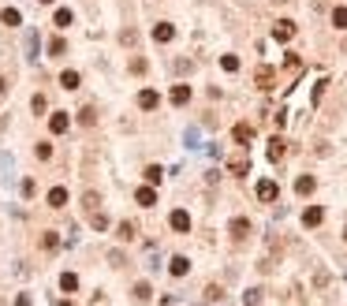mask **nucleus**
Listing matches in <instances>:
<instances>
[{"label": "nucleus", "mask_w": 347, "mask_h": 306, "mask_svg": "<svg viewBox=\"0 0 347 306\" xmlns=\"http://www.w3.org/2000/svg\"><path fill=\"white\" fill-rule=\"evenodd\" d=\"M284 150H288V142H284V138H269V161H280V157H284Z\"/></svg>", "instance_id": "ddd939ff"}, {"label": "nucleus", "mask_w": 347, "mask_h": 306, "mask_svg": "<svg viewBox=\"0 0 347 306\" xmlns=\"http://www.w3.org/2000/svg\"><path fill=\"white\" fill-rule=\"evenodd\" d=\"M78 123H82V127H93V123H97V116H93V109H82V112H78Z\"/></svg>", "instance_id": "c85d7f7f"}, {"label": "nucleus", "mask_w": 347, "mask_h": 306, "mask_svg": "<svg viewBox=\"0 0 347 306\" xmlns=\"http://www.w3.org/2000/svg\"><path fill=\"white\" fill-rule=\"evenodd\" d=\"M168 272H172V276H187V272H191V262H187L183 254L172 258V262H168Z\"/></svg>", "instance_id": "6e6552de"}, {"label": "nucleus", "mask_w": 347, "mask_h": 306, "mask_svg": "<svg viewBox=\"0 0 347 306\" xmlns=\"http://www.w3.org/2000/svg\"><path fill=\"white\" fill-rule=\"evenodd\" d=\"M172 105H187V101H191V86H183V82H176V86H172Z\"/></svg>", "instance_id": "423d86ee"}, {"label": "nucleus", "mask_w": 347, "mask_h": 306, "mask_svg": "<svg viewBox=\"0 0 347 306\" xmlns=\"http://www.w3.org/2000/svg\"><path fill=\"white\" fill-rule=\"evenodd\" d=\"M231 235L246 239V235H250V221H246V217H235V221H231Z\"/></svg>", "instance_id": "9d476101"}, {"label": "nucleus", "mask_w": 347, "mask_h": 306, "mask_svg": "<svg viewBox=\"0 0 347 306\" xmlns=\"http://www.w3.org/2000/svg\"><path fill=\"white\" fill-rule=\"evenodd\" d=\"M138 205H153V202H157V191H153V187H138Z\"/></svg>", "instance_id": "dca6fc26"}, {"label": "nucleus", "mask_w": 347, "mask_h": 306, "mask_svg": "<svg viewBox=\"0 0 347 306\" xmlns=\"http://www.w3.org/2000/svg\"><path fill=\"white\" fill-rule=\"evenodd\" d=\"M231 172H235V176H246V172H250V161H246V157H231V164H228Z\"/></svg>", "instance_id": "6ab92c4d"}, {"label": "nucleus", "mask_w": 347, "mask_h": 306, "mask_svg": "<svg viewBox=\"0 0 347 306\" xmlns=\"http://www.w3.org/2000/svg\"><path fill=\"white\" fill-rule=\"evenodd\" d=\"M68 52V41L64 38H49V56H64Z\"/></svg>", "instance_id": "f3484780"}, {"label": "nucleus", "mask_w": 347, "mask_h": 306, "mask_svg": "<svg viewBox=\"0 0 347 306\" xmlns=\"http://www.w3.org/2000/svg\"><path fill=\"white\" fill-rule=\"evenodd\" d=\"M49 131H52V135H64V131H68V116H64V112L49 116Z\"/></svg>", "instance_id": "f8f14e48"}, {"label": "nucleus", "mask_w": 347, "mask_h": 306, "mask_svg": "<svg viewBox=\"0 0 347 306\" xmlns=\"http://www.w3.org/2000/svg\"><path fill=\"white\" fill-rule=\"evenodd\" d=\"M262 295H265L262 288H250V291L243 295V303H246V306H258V303H262Z\"/></svg>", "instance_id": "b1692460"}, {"label": "nucleus", "mask_w": 347, "mask_h": 306, "mask_svg": "<svg viewBox=\"0 0 347 306\" xmlns=\"http://www.w3.org/2000/svg\"><path fill=\"white\" fill-rule=\"evenodd\" d=\"M313 187H317V179H313V176H299L295 179V194H313Z\"/></svg>", "instance_id": "1a4fd4ad"}, {"label": "nucleus", "mask_w": 347, "mask_h": 306, "mask_svg": "<svg viewBox=\"0 0 347 306\" xmlns=\"http://www.w3.org/2000/svg\"><path fill=\"white\" fill-rule=\"evenodd\" d=\"M15 306H30V299H26V295H19V299H15Z\"/></svg>", "instance_id": "e433bc0d"}, {"label": "nucleus", "mask_w": 347, "mask_h": 306, "mask_svg": "<svg viewBox=\"0 0 347 306\" xmlns=\"http://www.w3.org/2000/svg\"><path fill=\"white\" fill-rule=\"evenodd\" d=\"M38 157H41V161H49V157H52V146H49V142H38Z\"/></svg>", "instance_id": "72a5a7b5"}, {"label": "nucleus", "mask_w": 347, "mask_h": 306, "mask_svg": "<svg viewBox=\"0 0 347 306\" xmlns=\"http://www.w3.org/2000/svg\"><path fill=\"white\" fill-rule=\"evenodd\" d=\"M254 82H258V90H272V82H276V71H272V68H258Z\"/></svg>", "instance_id": "20e7f679"}, {"label": "nucleus", "mask_w": 347, "mask_h": 306, "mask_svg": "<svg viewBox=\"0 0 347 306\" xmlns=\"http://www.w3.org/2000/svg\"><path fill=\"white\" fill-rule=\"evenodd\" d=\"M231 135H235V142H250V138H254V127H250V123H235V131H231Z\"/></svg>", "instance_id": "4468645a"}, {"label": "nucleus", "mask_w": 347, "mask_h": 306, "mask_svg": "<svg viewBox=\"0 0 347 306\" xmlns=\"http://www.w3.org/2000/svg\"><path fill=\"white\" fill-rule=\"evenodd\" d=\"M157 101H161L157 90H142V94H138V109H157Z\"/></svg>", "instance_id": "9b49d317"}, {"label": "nucleus", "mask_w": 347, "mask_h": 306, "mask_svg": "<svg viewBox=\"0 0 347 306\" xmlns=\"http://www.w3.org/2000/svg\"><path fill=\"white\" fill-rule=\"evenodd\" d=\"M321 221H325V209H321V205H310V209L303 213V224H306V228H317Z\"/></svg>", "instance_id": "39448f33"}, {"label": "nucleus", "mask_w": 347, "mask_h": 306, "mask_svg": "<svg viewBox=\"0 0 347 306\" xmlns=\"http://www.w3.org/2000/svg\"><path fill=\"white\" fill-rule=\"evenodd\" d=\"M272 38H276V41H291V38H295V23H291V19H280V23L272 26Z\"/></svg>", "instance_id": "f257e3e1"}, {"label": "nucleus", "mask_w": 347, "mask_h": 306, "mask_svg": "<svg viewBox=\"0 0 347 306\" xmlns=\"http://www.w3.org/2000/svg\"><path fill=\"white\" fill-rule=\"evenodd\" d=\"M276 194H280V187L272 179H262V183H258V198H262V202H276Z\"/></svg>", "instance_id": "7ed1b4c3"}, {"label": "nucleus", "mask_w": 347, "mask_h": 306, "mask_svg": "<svg viewBox=\"0 0 347 306\" xmlns=\"http://www.w3.org/2000/svg\"><path fill=\"white\" fill-rule=\"evenodd\" d=\"M56 306H75V303H68V299H64V303H56Z\"/></svg>", "instance_id": "4c0bfd02"}, {"label": "nucleus", "mask_w": 347, "mask_h": 306, "mask_svg": "<svg viewBox=\"0 0 347 306\" xmlns=\"http://www.w3.org/2000/svg\"><path fill=\"white\" fill-rule=\"evenodd\" d=\"M119 41H123V45H135V41H138V30H123V34H119Z\"/></svg>", "instance_id": "473e14b6"}, {"label": "nucleus", "mask_w": 347, "mask_h": 306, "mask_svg": "<svg viewBox=\"0 0 347 306\" xmlns=\"http://www.w3.org/2000/svg\"><path fill=\"white\" fill-rule=\"evenodd\" d=\"M30 109H34V112H38V116H41V112H45V97H41V94H38V97H34V101H30Z\"/></svg>", "instance_id": "c9c22d12"}, {"label": "nucleus", "mask_w": 347, "mask_h": 306, "mask_svg": "<svg viewBox=\"0 0 347 306\" xmlns=\"http://www.w3.org/2000/svg\"><path fill=\"white\" fill-rule=\"evenodd\" d=\"M344 239H347V228H344Z\"/></svg>", "instance_id": "a19ab883"}, {"label": "nucleus", "mask_w": 347, "mask_h": 306, "mask_svg": "<svg viewBox=\"0 0 347 306\" xmlns=\"http://www.w3.org/2000/svg\"><path fill=\"white\" fill-rule=\"evenodd\" d=\"M161 179H164V172L157 168V164H150V168H146V183H150V187H153V183H161Z\"/></svg>", "instance_id": "4be33fe9"}, {"label": "nucleus", "mask_w": 347, "mask_h": 306, "mask_svg": "<svg viewBox=\"0 0 347 306\" xmlns=\"http://www.w3.org/2000/svg\"><path fill=\"white\" fill-rule=\"evenodd\" d=\"M64 202H68V191H64V187H52L49 191V205H52V209H60Z\"/></svg>", "instance_id": "2eb2a0df"}, {"label": "nucleus", "mask_w": 347, "mask_h": 306, "mask_svg": "<svg viewBox=\"0 0 347 306\" xmlns=\"http://www.w3.org/2000/svg\"><path fill=\"white\" fill-rule=\"evenodd\" d=\"M41 4H52V0H41Z\"/></svg>", "instance_id": "ea45409f"}, {"label": "nucleus", "mask_w": 347, "mask_h": 306, "mask_svg": "<svg viewBox=\"0 0 347 306\" xmlns=\"http://www.w3.org/2000/svg\"><path fill=\"white\" fill-rule=\"evenodd\" d=\"M150 295H153L150 284H135V299H138V303H150Z\"/></svg>", "instance_id": "393cba45"}, {"label": "nucleus", "mask_w": 347, "mask_h": 306, "mask_svg": "<svg viewBox=\"0 0 347 306\" xmlns=\"http://www.w3.org/2000/svg\"><path fill=\"white\" fill-rule=\"evenodd\" d=\"M172 38H176V26H172V23H157V26H153V41L168 45Z\"/></svg>", "instance_id": "f03ea898"}, {"label": "nucleus", "mask_w": 347, "mask_h": 306, "mask_svg": "<svg viewBox=\"0 0 347 306\" xmlns=\"http://www.w3.org/2000/svg\"><path fill=\"white\" fill-rule=\"evenodd\" d=\"M90 224H93L97 231H105V228H109V217H105V213H93V217H90Z\"/></svg>", "instance_id": "c756f323"}, {"label": "nucleus", "mask_w": 347, "mask_h": 306, "mask_svg": "<svg viewBox=\"0 0 347 306\" xmlns=\"http://www.w3.org/2000/svg\"><path fill=\"white\" fill-rule=\"evenodd\" d=\"M56 243H60V239L52 235V231H45V235H41V247H45V250H52V247H56Z\"/></svg>", "instance_id": "f704fd0d"}, {"label": "nucleus", "mask_w": 347, "mask_h": 306, "mask_svg": "<svg viewBox=\"0 0 347 306\" xmlns=\"http://www.w3.org/2000/svg\"><path fill=\"white\" fill-rule=\"evenodd\" d=\"M220 68L224 71H239V56H220Z\"/></svg>", "instance_id": "7c9ffc66"}, {"label": "nucleus", "mask_w": 347, "mask_h": 306, "mask_svg": "<svg viewBox=\"0 0 347 306\" xmlns=\"http://www.w3.org/2000/svg\"><path fill=\"white\" fill-rule=\"evenodd\" d=\"M116 235L123 239V243H131V239H135V224H131V221H123V224H119V231H116Z\"/></svg>", "instance_id": "5701e85b"}, {"label": "nucleus", "mask_w": 347, "mask_h": 306, "mask_svg": "<svg viewBox=\"0 0 347 306\" xmlns=\"http://www.w3.org/2000/svg\"><path fill=\"white\" fill-rule=\"evenodd\" d=\"M168 224H172V228H176V231H187V228H191V217H187V213H183V209H172V217H168Z\"/></svg>", "instance_id": "0eeeda50"}, {"label": "nucleus", "mask_w": 347, "mask_h": 306, "mask_svg": "<svg viewBox=\"0 0 347 306\" xmlns=\"http://www.w3.org/2000/svg\"><path fill=\"white\" fill-rule=\"evenodd\" d=\"M71 19H75V15H71L68 8H60V11H56V26H71Z\"/></svg>", "instance_id": "2f4dec72"}, {"label": "nucleus", "mask_w": 347, "mask_h": 306, "mask_svg": "<svg viewBox=\"0 0 347 306\" xmlns=\"http://www.w3.org/2000/svg\"><path fill=\"white\" fill-rule=\"evenodd\" d=\"M78 288V276L75 272H64V276H60V291H75Z\"/></svg>", "instance_id": "412c9836"}, {"label": "nucleus", "mask_w": 347, "mask_h": 306, "mask_svg": "<svg viewBox=\"0 0 347 306\" xmlns=\"http://www.w3.org/2000/svg\"><path fill=\"white\" fill-rule=\"evenodd\" d=\"M272 4H284V0H272Z\"/></svg>", "instance_id": "58836bf2"}, {"label": "nucleus", "mask_w": 347, "mask_h": 306, "mask_svg": "<svg viewBox=\"0 0 347 306\" xmlns=\"http://www.w3.org/2000/svg\"><path fill=\"white\" fill-rule=\"evenodd\" d=\"M0 19H4V26H19V23H23V15H19L15 8H8L4 15H0Z\"/></svg>", "instance_id": "bb28decb"}, {"label": "nucleus", "mask_w": 347, "mask_h": 306, "mask_svg": "<svg viewBox=\"0 0 347 306\" xmlns=\"http://www.w3.org/2000/svg\"><path fill=\"white\" fill-rule=\"evenodd\" d=\"M205 299H209V303H220V299H224V288H220V284H209V288H205Z\"/></svg>", "instance_id": "a878e982"}, {"label": "nucleus", "mask_w": 347, "mask_h": 306, "mask_svg": "<svg viewBox=\"0 0 347 306\" xmlns=\"http://www.w3.org/2000/svg\"><path fill=\"white\" fill-rule=\"evenodd\" d=\"M60 86H64V90H78V71H64V75H60Z\"/></svg>", "instance_id": "a211bd4d"}, {"label": "nucleus", "mask_w": 347, "mask_h": 306, "mask_svg": "<svg viewBox=\"0 0 347 306\" xmlns=\"http://www.w3.org/2000/svg\"><path fill=\"white\" fill-rule=\"evenodd\" d=\"M97 202H101L97 191H82V205H86V209H97Z\"/></svg>", "instance_id": "cd10ccee"}, {"label": "nucleus", "mask_w": 347, "mask_h": 306, "mask_svg": "<svg viewBox=\"0 0 347 306\" xmlns=\"http://www.w3.org/2000/svg\"><path fill=\"white\" fill-rule=\"evenodd\" d=\"M332 26L336 30H347V8H332Z\"/></svg>", "instance_id": "aec40b11"}]
</instances>
